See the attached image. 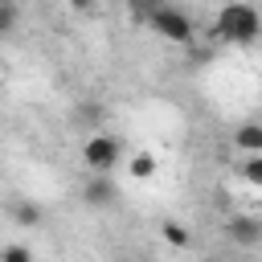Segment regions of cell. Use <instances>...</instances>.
Wrapping results in <instances>:
<instances>
[{"instance_id": "2e32d148", "label": "cell", "mask_w": 262, "mask_h": 262, "mask_svg": "<svg viewBox=\"0 0 262 262\" xmlns=\"http://www.w3.org/2000/svg\"><path fill=\"white\" fill-rule=\"evenodd\" d=\"M0 37H4V33H0Z\"/></svg>"}, {"instance_id": "7a4b0ae2", "label": "cell", "mask_w": 262, "mask_h": 262, "mask_svg": "<svg viewBox=\"0 0 262 262\" xmlns=\"http://www.w3.org/2000/svg\"><path fill=\"white\" fill-rule=\"evenodd\" d=\"M151 29L164 37V41H172V45H188L192 41V20L180 12V8H168V4H156L151 12Z\"/></svg>"}, {"instance_id": "5bb4252c", "label": "cell", "mask_w": 262, "mask_h": 262, "mask_svg": "<svg viewBox=\"0 0 262 262\" xmlns=\"http://www.w3.org/2000/svg\"><path fill=\"white\" fill-rule=\"evenodd\" d=\"M127 8L143 16V12H151V8H156V0H127Z\"/></svg>"}, {"instance_id": "9c48e42d", "label": "cell", "mask_w": 262, "mask_h": 262, "mask_svg": "<svg viewBox=\"0 0 262 262\" xmlns=\"http://www.w3.org/2000/svg\"><path fill=\"white\" fill-rule=\"evenodd\" d=\"M242 176H246L250 184H258V188H262V151H250V160L242 164Z\"/></svg>"}, {"instance_id": "52a82bcc", "label": "cell", "mask_w": 262, "mask_h": 262, "mask_svg": "<svg viewBox=\"0 0 262 262\" xmlns=\"http://www.w3.org/2000/svg\"><path fill=\"white\" fill-rule=\"evenodd\" d=\"M8 213L16 225H41V205L33 201H8Z\"/></svg>"}, {"instance_id": "3957f363", "label": "cell", "mask_w": 262, "mask_h": 262, "mask_svg": "<svg viewBox=\"0 0 262 262\" xmlns=\"http://www.w3.org/2000/svg\"><path fill=\"white\" fill-rule=\"evenodd\" d=\"M119 156H123V143H119L115 135H106V131H94V135L82 143V160H86L90 172H111V168L119 164Z\"/></svg>"}, {"instance_id": "5b68a950", "label": "cell", "mask_w": 262, "mask_h": 262, "mask_svg": "<svg viewBox=\"0 0 262 262\" xmlns=\"http://www.w3.org/2000/svg\"><path fill=\"white\" fill-rule=\"evenodd\" d=\"M82 196H86L90 205H111V201H115V184L106 180V172H98V176L82 188Z\"/></svg>"}, {"instance_id": "4fadbf2b", "label": "cell", "mask_w": 262, "mask_h": 262, "mask_svg": "<svg viewBox=\"0 0 262 262\" xmlns=\"http://www.w3.org/2000/svg\"><path fill=\"white\" fill-rule=\"evenodd\" d=\"M12 16H16V12H12V4H0V33H8V29H12Z\"/></svg>"}, {"instance_id": "8fae6325", "label": "cell", "mask_w": 262, "mask_h": 262, "mask_svg": "<svg viewBox=\"0 0 262 262\" xmlns=\"http://www.w3.org/2000/svg\"><path fill=\"white\" fill-rule=\"evenodd\" d=\"M29 258H33L29 246H4L0 250V262H29Z\"/></svg>"}, {"instance_id": "30bf717a", "label": "cell", "mask_w": 262, "mask_h": 262, "mask_svg": "<svg viewBox=\"0 0 262 262\" xmlns=\"http://www.w3.org/2000/svg\"><path fill=\"white\" fill-rule=\"evenodd\" d=\"M164 237H168L172 246H188V233H184L180 221H164Z\"/></svg>"}, {"instance_id": "6da1fadb", "label": "cell", "mask_w": 262, "mask_h": 262, "mask_svg": "<svg viewBox=\"0 0 262 262\" xmlns=\"http://www.w3.org/2000/svg\"><path fill=\"white\" fill-rule=\"evenodd\" d=\"M258 33H262L258 8L246 0H225V8L217 16V37H225L233 45H250V41H258Z\"/></svg>"}, {"instance_id": "9a60e30c", "label": "cell", "mask_w": 262, "mask_h": 262, "mask_svg": "<svg viewBox=\"0 0 262 262\" xmlns=\"http://www.w3.org/2000/svg\"><path fill=\"white\" fill-rule=\"evenodd\" d=\"M90 4H94V0H70V8H74V12H86Z\"/></svg>"}, {"instance_id": "7c38bea8", "label": "cell", "mask_w": 262, "mask_h": 262, "mask_svg": "<svg viewBox=\"0 0 262 262\" xmlns=\"http://www.w3.org/2000/svg\"><path fill=\"white\" fill-rule=\"evenodd\" d=\"M102 115H106V111H102L98 102H86V106H78V119H86V123H94V131H98V123H102Z\"/></svg>"}, {"instance_id": "ba28073f", "label": "cell", "mask_w": 262, "mask_h": 262, "mask_svg": "<svg viewBox=\"0 0 262 262\" xmlns=\"http://www.w3.org/2000/svg\"><path fill=\"white\" fill-rule=\"evenodd\" d=\"M131 176L135 180H147V176H156V168H160V160L151 156V151H131Z\"/></svg>"}, {"instance_id": "8992f818", "label": "cell", "mask_w": 262, "mask_h": 262, "mask_svg": "<svg viewBox=\"0 0 262 262\" xmlns=\"http://www.w3.org/2000/svg\"><path fill=\"white\" fill-rule=\"evenodd\" d=\"M233 147L237 151H262V123H242L233 131Z\"/></svg>"}, {"instance_id": "277c9868", "label": "cell", "mask_w": 262, "mask_h": 262, "mask_svg": "<svg viewBox=\"0 0 262 262\" xmlns=\"http://www.w3.org/2000/svg\"><path fill=\"white\" fill-rule=\"evenodd\" d=\"M225 233L237 246H262V221L258 217H229L225 221Z\"/></svg>"}]
</instances>
